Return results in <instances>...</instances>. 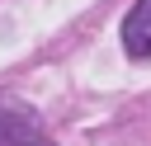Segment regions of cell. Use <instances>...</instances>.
Listing matches in <instances>:
<instances>
[{
  "label": "cell",
  "mask_w": 151,
  "mask_h": 146,
  "mask_svg": "<svg viewBox=\"0 0 151 146\" xmlns=\"http://www.w3.org/2000/svg\"><path fill=\"white\" fill-rule=\"evenodd\" d=\"M0 146H52L38 127H28V122H19L14 113H0Z\"/></svg>",
  "instance_id": "7a4b0ae2"
},
{
  "label": "cell",
  "mask_w": 151,
  "mask_h": 146,
  "mask_svg": "<svg viewBox=\"0 0 151 146\" xmlns=\"http://www.w3.org/2000/svg\"><path fill=\"white\" fill-rule=\"evenodd\" d=\"M123 47H127V57H151V0H137L132 9H127V19H123Z\"/></svg>",
  "instance_id": "6da1fadb"
}]
</instances>
